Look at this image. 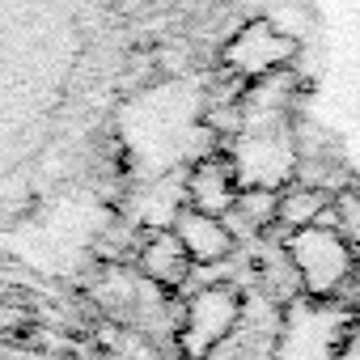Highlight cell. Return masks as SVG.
<instances>
[{
    "label": "cell",
    "mask_w": 360,
    "mask_h": 360,
    "mask_svg": "<svg viewBox=\"0 0 360 360\" xmlns=\"http://www.w3.org/2000/svg\"><path fill=\"white\" fill-rule=\"evenodd\" d=\"M335 360H360V318H352V326H347V330L339 335Z\"/></svg>",
    "instance_id": "10"
},
{
    "label": "cell",
    "mask_w": 360,
    "mask_h": 360,
    "mask_svg": "<svg viewBox=\"0 0 360 360\" xmlns=\"http://www.w3.org/2000/svg\"><path fill=\"white\" fill-rule=\"evenodd\" d=\"M169 229H174L178 242H183V250L191 255L195 267H217L238 246V238H233V229H229L225 217H208V212H195V208H183V212L174 217Z\"/></svg>",
    "instance_id": "6"
},
{
    "label": "cell",
    "mask_w": 360,
    "mask_h": 360,
    "mask_svg": "<svg viewBox=\"0 0 360 360\" xmlns=\"http://www.w3.org/2000/svg\"><path fill=\"white\" fill-rule=\"evenodd\" d=\"M326 208H330V200H326L322 187H305V183H297V187H284V191H280L276 225H284L288 233H301V229H309V225H322Z\"/></svg>",
    "instance_id": "8"
},
{
    "label": "cell",
    "mask_w": 360,
    "mask_h": 360,
    "mask_svg": "<svg viewBox=\"0 0 360 360\" xmlns=\"http://www.w3.org/2000/svg\"><path fill=\"white\" fill-rule=\"evenodd\" d=\"M238 191H242L238 161H229L225 153H212V157L195 161V169L187 174V208H195V212L229 217Z\"/></svg>",
    "instance_id": "5"
},
{
    "label": "cell",
    "mask_w": 360,
    "mask_h": 360,
    "mask_svg": "<svg viewBox=\"0 0 360 360\" xmlns=\"http://www.w3.org/2000/svg\"><path fill=\"white\" fill-rule=\"evenodd\" d=\"M284 259H288L297 284H301L309 297H318V301L335 297V292L356 276V250H352L330 225H309V229H301V233H288Z\"/></svg>",
    "instance_id": "2"
},
{
    "label": "cell",
    "mask_w": 360,
    "mask_h": 360,
    "mask_svg": "<svg viewBox=\"0 0 360 360\" xmlns=\"http://www.w3.org/2000/svg\"><path fill=\"white\" fill-rule=\"evenodd\" d=\"M136 267H140V276L148 280V284H157V288H183L187 284V276H191V255L183 250V242L174 238V229H157V233H148L144 242H140V250H136Z\"/></svg>",
    "instance_id": "7"
},
{
    "label": "cell",
    "mask_w": 360,
    "mask_h": 360,
    "mask_svg": "<svg viewBox=\"0 0 360 360\" xmlns=\"http://www.w3.org/2000/svg\"><path fill=\"white\" fill-rule=\"evenodd\" d=\"M301 43L292 34H284L276 22L267 18H255L246 22L225 47H221V64L233 72V77H246V81H259V77H271V72H284L292 60H297Z\"/></svg>",
    "instance_id": "3"
},
{
    "label": "cell",
    "mask_w": 360,
    "mask_h": 360,
    "mask_svg": "<svg viewBox=\"0 0 360 360\" xmlns=\"http://www.w3.org/2000/svg\"><path fill=\"white\" fill-rule=\"evenodd\" d=\"M276 204H280V191L276 187H242L238 191V200H233V208H229V217L246 229V233H263V229H271L276 225ZM225 217V221H229Z\"/></svg>",
    "instance_id": "9"
},
{
    "label": "cell",
    "mask_w": 360,
    "mask_h": 360,
    "mask_svg": "<svg viewBox=\"0 0 360 360\" xmlns=\"http://www.w3.org/2000/svg\"><path fill=\"white\" fill-rule=\"evenodd\" d=\"M110 18L115 0H0V123L47 131Z\"/></svg>",
    "instance_id": "1"
},
{
    "label": "cell",
    "mask_w": 360,
    "mask_h": 360,
    "mask_svg": "<svg viewBox=\"0 0 360 360\" xmlns=\"http://www.w3.org/2000/svg\"><path fill=\"white\" fill-rule=\"evenodd\" d=\"M238 318H242V297L229 284H212V288L195 292L191 305L183 309V326H178L183 356L204 360L212 347L229 343V335L238 330Z\"/></svg>",
    "instance_id": "4"
}]
</instances>
